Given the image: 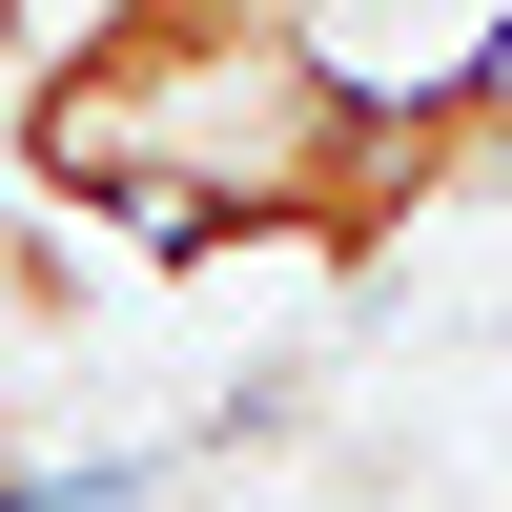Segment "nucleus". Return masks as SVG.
<instances>
[{
  "label": "nucleus",
  "mask_w": 512,
  "mask_h": 512,
  "mask_svg": "<svg viewBox=\"0 0 512 512\" xmlns=\"http://www.w3.org/2000/svg\"><path fill=\"white\" fill-rule=\"evenodd\" d=\"M0 308H21V328H82V267H62L41 226H0Z\"/></svg>",
  "instance_id": "f257e3e1"
}]
</instances>
